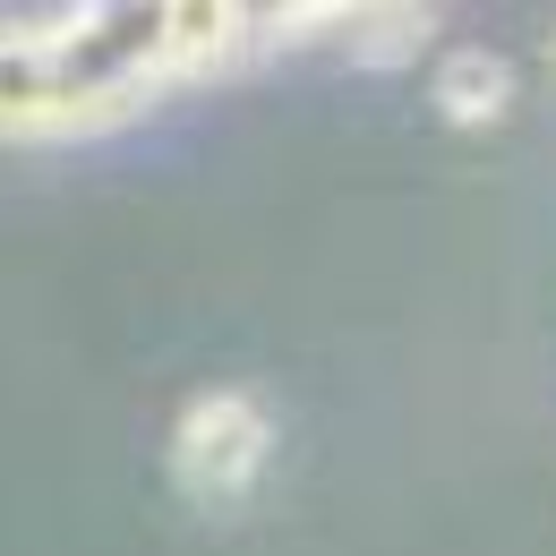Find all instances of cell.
<instances>
[{
	"label": "cell",
	"instance_id": "1",
	"mask_svg": "<svg viewBox=\"0 0 556 556\" xmlns=\"http://www.w3.org/2000/svg\"><path fill=\"white\" fill-rule=\"evenodd\" d=\"M257 61V9L223 0H121L0 26V138L61 146L103 138L180 86Z\"/></svg>",
	"mask_w": 556,
	"mask_h": 556
},
{
	"label": "cell",
	"instance_id": "5",
	"mask_svg": "<svg viewBox=\"0 0 556 556\" xmlns=\"http://www.w3.org/2000/svg\"><path fill=\"white\" fill-rule=\"evenodd\" d=\"M548 77H556V26H548Z\"/></svg>",
	"mask_w": 556,
	"mask_h": 556
},
{
	"label": "cell",
	"instance_id": "4",
	"mask_svg": "<svg viewBox=\"0 0 556 556\" xmlns=\"http://www.w3.org/2000/svg\"><path fill=\"white\" fill-rule=\"evenodd\" d=\"M437 43V9L428 0H394V9H377V0H351L343 17V61H359V70H403V61H419Z\"/></svg>",
	"mask_w": 556,
	"mask_h": 556
},
{
	"label": "cell",
	"instance_id": "2",
	"mask_svg": "<svg viewBox=\"0 0 556 556\" xmlns=\"http://www.w3.org/2000/svg\"><path fill=\"white\" fill-rule=\"evenodd\" d=\"M275 463V412L240 386H206L172 419V480L189 505H240Z\"/></svg>",
	"mask_w": 556,
	"mask_h": 556
},
{
	"label": "cell",
	"instance_id": "3",
	"mask_svg": "<svg viewBox=\"0 0 556 556\" xmlns=\"http://www.w3.org/2000/svg\"><path fill=\"white\" fill-rule=\"evenodd\" d=\"M514 61L505 52H488V43H454V52H437V70H428V103H437V121L445 129H496L505 112H514Z\"/></svg>",
	"mask_w": 556,
	"mask_h": 556
}]
</instances>
